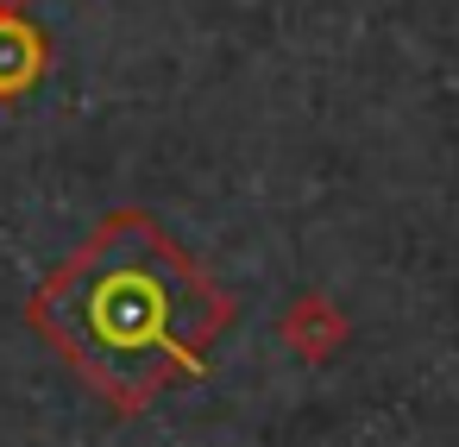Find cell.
I'll list each match as a JSON object with an SVG mask.
<instances>
[{
	"label": "cell",
	"instance_id": "6da1fadb",
	"mask_svg": "<svg viewBox=\"0 0 459 447\" xmlns=\"http://www.w3.org/2000/svg\"><path fill=\"white\" fill-rule=\"evenodd\" d=\"M177 252L145 221H114L89 240L32 302V321L51 328L70 359L108 378L114 359H158L177 315Z\"/></svg>",
	"mask_w": 459,
	"mask_h": 447
},
{
	"label": "cell",
	"instance_id": "7a4b0ae2",
	"mask_svg": "<svg viewBox=\"0 0 459 447\" xmlns=\"http://www.w3.org/2000/svg\"><path fill=\"white\" fill-rule=\"evenodd\" d=\"M277 334H283V346L296 353V359H308V365H321V359H333L340 346H346V315H340V302L333 296H296L283 315H277Z\"/></svg>",
	"mask_w": 459,
	"mask_h": 447
},
{
	"label": "cell",
	"instance_id": "3957f363",
	"mask_svg": "<svg viewBox=\"0 0 459 447\" xmlns=\"http://www.w3.org/2000/svg\"><path fill=\"white\" fill-rule=\"evenodd\" d=\"M39 70H45V39L20 13H7L0 20V95H26Z\"/></svg>",
	"mask_w": 459,
	"mask_h": 447
},
{
	"label": "cell",
	"instance_id": "277c9868",
	"mask_svg": "<svg viewBox=\"0 0 459 447\" xmlns=\"http://www.w3.org/2000/svg\"><path fill=\"white\" fill-rule=\"evenodd\" d=\"M32 7V0H0V20H7V13H26Z\"/></svg>",
	"mask_w": 459,
	"mask_h": 447
}]
</instances>
